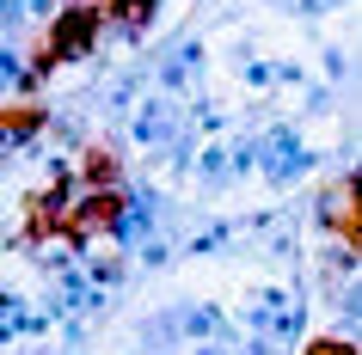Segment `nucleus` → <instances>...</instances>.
Segmentation results:
<instances>
[{
	"instance_id": "1",
	"label": "nucleus",
	"mask_w": 362,
	"mask_h": 355,
	"mask_svg": "<svg viewBox=\"0 0 362 355\" xmlns=\"http://www.w3.org/2000/svg\"><path fill=\"white\" fill-rule=\"evenodd\" d=\"M105 6H93V0H74V6H62L56 19H49V31H43L37 43H31V80H43L49 68H62V61H80L93 56L98 31H105Z\"/></svg>"
},
{
	"instance_id": "2",
	"label": "nucleus",
	"mask_w": 362,
	"mask_h": 355,
	"mask_svg": "<svg viewBox=\"0 0 362 355\" xmlns=\"http://www.w3.org/2000/svg\"><path fill=\"white\" fill-rule=\"evenodd\" d=\"M74 178H80L86 190H123V160H117L105 141H93V148H80Z\"/></svg>"
},
{
	"instance_id": "3",
	"label": "nucleus",
	"mask_w": 362,
	"mask_h": 355,
	"mask_svg": "<svg viewBox=\"0 0 362 355\" xmlns=\"http://www.w3.org/2000/svg\"><path fill=\"white\" fill-rule=\"evenodd\" d=\"M258 160H264V178L288 184V178L301 172V141H295V129H270L264 148H258Z\"/></svg>"
},
{
	"instance_id": "4",
	"label": "nucleus",
	"mask_w": 362,
	"mask_h": 355,
	"mask_svg": "<svg viewBox=\"0 0 362 355\" xmlns=\"http://www.w3.org/2000/svg\"><path fill=\"white\" fill-rule=\"evenodd\" d=\"M105 6V19L117 25V31H129V37H141L153 25V13H160V0H98Z\"/></svg>"
},
{
	"instance_id": "5",
	"label": "nucleus",
	"mask_w": 362,
	"mask_h": 355,
	"mask_svg": "<svg viewBox=\"0 0 362 355\" xmlns=\"http://www.w3.org/2000/svg\"><path fill=\"white\" fill-rule=\"evenodd\" d=\"M37 129H43V111L31 104V98H25V104L13 98V104H6V141H31Z\"/></svg>"
},
{
	"instance_id": "6",
	"label": "nucleus",
	"mask_w": 362,
	"mask_h": 355,
	"mask_svg": "<svg viewBox=\"0 0 362 355\" xmlns=\"http://www.w3.org/2000/svg\"><path fill=\"white\" fill-rule=\"evenodd\" d=\"M307 355H356V349H350V343H338V337H313V343H307Z\"/></svg>"
}]
</instances>
